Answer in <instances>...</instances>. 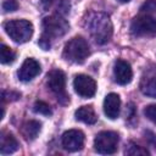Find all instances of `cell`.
Returning <instances> with one entry per match:
<instances>
[{"instance_id": "8992f818", "label": "cell", "mask_w": 156, "mask_h": 156, "mask_svg": "<svg viewBox=\"0 0 156 156\" xmlns=\"http://www.w3.org/2000/svg\"><path fill=\"white\" fill-rule=\"evenodd\" d=\"M118 134L111 130H104L96 134L94 139V149L101 155H111L117 151L118 147Z\"/></svg>"}, {"instance_id": "277c9868", "label": "cell", "mask_w": 156, "mask_h": 156, "mask_svg": "<svg viewBox=\"0 0 156 156\" xmlns=\"http://www.w3.org/2000/svg\"><path fill=\"white\" fill-rule=\"evenodd\" d=\"M6 34L15 43H26L33 35V24L27 20H12L4 23Z\"/></svg>"}, {"instance_id": "52a82bcc", "label": "cell", "mask_w": 156, "mask_h": 156, "mask_svg": "<svg viewBox=\"0 0 156 156\" xmlns=\"http://www.w3.org/2000/svg\"><path fill=\"white\" fill-rule=\"evenodd\" d=\"M130 32L134 37H152L156 34V20L151 15L141 13L133 20Z\"/></svg>"}, {"instance_id": "6da1fadb", "label": "cell", "mask_w": 156, "mask_h": 156, "mask_svg": "<svg viewBox=\"0 0 156 156\" xmlns=\"http://www.w3.org/2000/svg\"><path fill=\"white\" fill-rule=\"evenodd\" d=\"M84 26L94 41L100 45L108 43L113 33L112 22L104 12H89L84 21Z\"/></svg>"}, {"instance_id": "d6986e66", "label": "cell", "mask_w": 156, "mask_h": 156, "mask_svg": "<svg viewBox=\"0 0 156 156\" xmlns=\"http://www.w3.org/2000/svg\"><path fill=\"white\" fill-rule=\"evenodd\" d=\"M16 58V54L5 44L1 45V50H0V61L4 65H9L12 63Z\"/></svg>"}, {"instance_id": "d4e9b609", "label": "cell", "mask_w": 156, "mask_h": 156, "mask_svg": "<svg viewBox=\"0 0 156 156\" xmlns=\"http://www.w3.org/2000/svg\"><path fill=\"white\" fill-rule=\"evenodd\" d=\"M118 1H119V2H129L130 0H118Z\"/></svg>"}, {"instance_id": "603a6c76", "label": "cell", "mask_w": 156, "mask_h": 156, "mask_svg": "<svg viewBox=\"0 0 156 156\" xmlns=\"http://www.w3.org/2000/svg\"><path fill=\"white\" fill-rule=\"evenodd\" d=\"M2 9L5 12H13L18 9V4L16 0H6L2 4Z\"/></svg>"}, {"instance_id": "e0dca14e", "label": "cell", "mask_w": 156, "mask_h": 156, "mask_svg": "<svg viewBox=\"0 0 156 156\" xmlns=\"http://www.w3.org/2000/svg\"><path fill=\"white\" fill-rule=\"evenodd\" d=\"M41 5L45 10H54L58 15H66L69 12V0H41Z\"/></svg>"}, {"instance_id": "2e32d148", "label": "cell", "mask_w": 156, "mask_h": 156, "mask_svg": "<svg viewBox=\"0 0 156 156\" xmlns=\"http://www.w3.org/2000/svg\"><path fill=\"white\" fill-rule=\"evenodd\" d=\"M40 130H41V123L39 121L30 119V121H27L22 126L21 133H22V135L24 136L26 140L30 141V140H34L39 135Z\"/></svg>"}, {"instance_id": "7402d4cb", "label": "cell", "mask_w": 156, "mask_h": 156, "mask_svg": "<svg viewBox=\"0 0 156 156\" xmlns=\"http://www.w3.org/2000/svg\"><path fill=\"white\" fill-rule=\"evenodd\" d=\"M144 115L147 119H150L154 124H156V105H147L144 108Z\"/></svg>"}, {"instance_id": "ba28073f", "label": "cell", "mask_w": 156, "mask_h": 156, "mask_svg": "<svg viewBox=\"0 0 156 156\" xmlns=\"http://www.w3.org/2000/svg\"><path fill=\"white\" fill-rule=\"evenodd\" d=\"M84 141H85L84 133L79 129H69L65 132L61 138L62 146L67 151H71V152L82 150L84 146Z\"/></svg>"}, {"instance_id": "7c38bea8", "label": "cell", "mask_w": 156, "mask_h": 156, "mask_svg": "<svg viewBox=\"0 0 156 156\" xmlns=\"http://www.w3.org/2000/svg\"><path fill=\"white\" fill-rule=\"evenodd\" d=\"M40 73V65L35 58H26L18 69V78L22 82H29Z\"/></svg>"}, {"instance_id": "30bf717a", "label": "cell", "mask_w": 156, "mask_h": 156, "mask_svg": "<svg viewBox=\"0 0 156 156\" xmlns=\"http://www.w3.org/2000/svg\"><path fill=\"white\" fill-rule=\"evenodd\" d=\"M139 87L144 95L156 98V67L146 68L144 71Z\"/></svg>"}, {"instance_id": "5b68a950", "label": "cell", "mask_w": 156, "mask_h": 156, "mask_svg": "<svg viewBox=\"0 0 156 156\" xmlns=\"http://www.w3.org/2000/svg\"><path fill=\"white\" fill-rule=\"evenodd\" d=\"M48 80V87L49 89L55 94L57 100L62 104L66 105L69 102V96L66 91V76L61 69H52L48 73L46 76Z\"/></svg>"}, {"instance_id": "ac0fdd59", "label": "cell", "mask_w": 156, "mask_h": 156, "mask_svg": "<svg viewBox=\"0 0 156 156\" xmlns=\"http://www.w3.org/2000/svg\"><path fill=\"white\" fill-rule=\"evenodd\" d=\"M124 154H126V155H130V156L150 155V152H149L145 147H143V146H140V145H138V144H135V143H133V141H130V143H128V144L126 145Z\"/></svg>"}, {"instance_id": "3957f363", "label": "cell", "mask_w": 156, "mask_h": 156, "mask_svg": "<svg viewBox=\"0 0 156 156\" xmlns=\"http://www.w3.org/2000/svg\"><path fill=\"white\" fill-rule=\"evenodd\" d=\"M89 52L90 51H89L88 41L83 37L77 35L66 43L62 56L66 61L73 63H83L85 58L89 56Z\"/></svg>"}, {"instance_id": "9c48e42d", "label": "cell", "mask_w": 156, "mask_h": 156, "mask_svg": "<svg viewBox=\"0 0 156 156\" xmlns=\"http://www.w3.org/2000/svg\"><path fill=\"white\" fill-rule=\"evenodd\" d=\"M73 88L79 96L93 98L96 93V82L87 74H78L74 77Z\"/></svg>"}, {"instance_id": "cb8c5ba5", "label": "cell", "mask_w": 156, "mask_h": 156, "mask_svg": "<svg viewBox=\"0 0 156 156\" xmlns=\"http://www.w3.org/2000/svg\"><path fill=\"white\" fill-rule=\"evenodd\" d=\"M20 96H21V94H18V93L5 90V91H2V98H1V100H2V101H6V100L12 101V100H17Z\"/></svg>"}, {"instance_id": "7a4b0ae2", "label": "cell", "mask_w": 156, "mask_h": 156, "mask_svg": "<svg viewBox=\"0 0 156 156\" xmlns=\"http://www.w3.org/2000/svg\"><path fill=\"white\" fill-rule=\"evenodd\" d=\"M41 27H43V34L38 44L43 50H49L51 48L52 40L63 37L68 32L69 23L67 22V20H65V17H62V15L54 13L46 16L43 20Z\"/></svg>"}, {"instance_id": "ffe728a7", "label": "cell", "mask_w": 156, "mask_h": 156, "mask_svg": "<svg viewBox=\"0 0 156 156\" xmlns=\"http://www.w3.org/2000/svg\"><path fill=\"white\" fill-rule=\"evenodd\" d=\"M33 110H34V112H37L39 115H44V116H50L52 113L51 107L45 101H41V100L35 101V104L33 106Z\"/></svg>"}, {"instance_id": "44dd1931", "label": "cell", "mask_w": 156, "mask_h": 156, "mask_svg": "<svg viewBox=\"0 0 156 156\" xmlns=\"http://www.w3.org/2000/svg\"><path fill=\"white\" fill-rule=\"evenodd\" d=\"M141 13H147L150 15L151 12L156 11V0H146L144 2V5L140 7Z\"/></svg>"}, {"instance_id": "5bb4252c", "label": "cell", "mask_w": 156, "mask_h": 156, "mask_svg": "<svg viewBox=\"0 0 156 156\" xmlns=\"http://www.w3.org/2000/svg\"><path fill=\"white\" fill-rule=\"evenodd\" d=\"M18 149V141L10 132H1L0 136V152L2 155L13 154Z\"/></svg>"}, {"instance_id": "4fadbf2b", "label": "cell", "mask_w": 156, "mask_h": 156, "mask_svg": "<svg viewBox=\"0 0 156 156\" xmlns=\"http://www.w3.org/2000/svg\"><path fill=\"white\" fill-rule=\"evenodd\" d=\"M121 110V99L116 93H110L104 100V112L110 119H116Z\"/></svg>"}, {"instance_id": "484cf974", "label": "cell", "mask_w": 156, "mask_h": 156, "mask_svg": "<svg viewBox=\"0 0 156 156\" xmlns=\"http://www.w3.org/2000/svg\"><path fill=\"white\" fill-rule=\"evenodd\" d=\"M154 145H155V147H156V141H155V144H154Z\"/></svg>"}, {"instance_id": "8fae6325", "label": "cell", "mask_w": 156, "mask_h": 156, "mask_svg": "<svg viewBox=\"0 0 156 156\" xmlns=\"http://www.w3.org/2000/svg\"><path fill=\"white\" fill-rule=\"evenodd\" d=\"M113 77L119 85H127L133 78V71L130 65L124 60H117L113 67Z\"/></svg>"}, {"instance_id": "9a60e30c", "label": "cell", "mask_w": 156, "mask_h": 156, "mask_svg": "<svg viewBox=\"0 0 156 156\" xmlns=\"http://www.w3.org/2000/svg\"><path fill=\"white\" fill-rule=\"evenodd\" d=\"M76 119L87 124H94L98 121V115L93 106H82L74 112Z\"/></svg>"}]
</instances>
